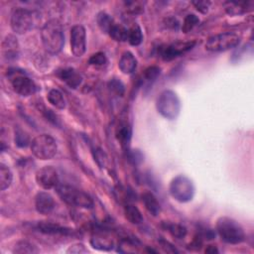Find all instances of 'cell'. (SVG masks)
Returning a JSON list of instances; mask_svg holds the SVG:
<instances>
[{
    "label": "cell",
    "instance_id": "obj_25",
    "mask_svg": "<svg viewBox=\"0 0 254 254\" xmlns=\"http://www.w3.org/2000/svg\"><path fill=\"white\" fill-rule=\"evenodd\" d=\"M13 180V175L10 169L3 163L0 164V189L1 190H5L8 189Z\"/></svg>",
    "mask_w": 254,
    "mask_h": 254
},
{
    "label": "cell",
    "instance_id": "obj_26",
    "mask_svg": "<svg viewBox=\"0 0 254 254\" xmlns=\"http://www.w3.org/2000/svg\"><path fill=\"white\" fill-rule=\"evenodd\" d=\"M130 45L132 46H139L143 41V34L141 28L137 24H133L128 29V39Z\"/></svg>",
    "mask_w": 254,
    "mask_h": 254
},
{
    "label": "cell",
    "instance_id": "obj_16",
    "mask_svg": "<svg viewBox=\"0 0 254 254\" xmlns=\"http://www.w3.org/2000/svg\"><path fill=\"white\" fill-rule=\"evenodd\" d=\"M225 12L230 16H238L245 14L246 12L250 11L253 7L252 1L247 2H233V1H227L223 3Z\"/></svg>",
    "mask_w": 254,
    "mask_h": 254
},
{
    "label": "cell",
    "instance_id": "obj_13",
    "mask_svg": "<svg viewBox=\"0 0 254 254\" xmlns=\"http://www.w3.org/2000/svg\"><path fill=\"white\" fill-rule=\"evenodd\" d=\"M55 200L53 196L46 191H40L35 197L36 210L44 215L50 214L55 208Z\"/></svg>",
    "mask_w": 254,
    "mask_h": 254
},
{
    "label": "cell",
    "instance_id": "obj_22",
    "mask_svg": "<svg viewBox=\"0 0 254 254\" xmlns=\"http://www.w3.org/2000/svg\"><path fill=\"white\" fill-rule=\"evenodd\" d=\"M124 214L126 219L132 224H141L144 220L139 208L133 204H126L124 206Z\"/></svg>",
    "mask_w": 254,
    "mask_h": 254
},
{
    "label": "cell",
    "instance_id": "obj_5",
    "mask_svg": "<svg viewBox=\"0 0 254 254\" xmlns=\"http://www.w3.org/2000/svg\"><path fill=\"white\" fill-rule=\"evenodd\" d=\"M157 110L165 118L174 120L178 117L181 110L180 99L177 94L171 90L166 89L162 91L157 98Z\"/></svg>",
    "mask_w": 254,
    "mask_h": 254
},
{
    "label": "cell",
    "instance_id": "obj_7",
    "mask_svg": "<svg viewBox=\"0 0 254 254\" xmlns=\"http://www.w3.org/2000/svg\"><path fill=\"white\" fill-rule=\"evenodd\" d=\"M240 42V37L231 32L210 36L205 42V50L209 52H224L235 48Z\"/></svg>",
    "mask_w": 254,
    "mask_h": 254
},
{
    "label": "cell",
    "instance_id": "obj_32",
    "mask_svg": "<svg viewBox=\"0 0 254 254\" xmlns=\"http://www.w3.org/2000/svg\"><path fill=\"white\" fill-rule=\"evenodd\" d=\"M106 63H107V58H106L105 54L102 52H97V53L93 54L88 60V64L90 65H94V66H102V65L106 64Z\"/></svg>",
    "mask_w": 254,
    "mask_h": 254
},
{
    "label": "cell",
    "instance_id": "obj_33",
    "mask_svg": "<svg viewBox=\"0 0 254 254\" xmlns=\"http://www.w3.org/2000/svg\"><path fill=\"white\" fill-rule=\"evenodd\" d=\"M108 88L112 93H114L117 96H122L125 91L124 84L116 78H113L108 82Z\"/></svg>",
    "mask_w": 254,
    "mask_h": 254
},
{
    "label": "cell",
    "instance_id": "obj_28",
    "mask_svg": "<svg viewBox=\"0 0 254 254\" xmlns=\"http://www.w3.org/2000/svg\"><path fill=\"white\" fill-rule=\"evenodd\" d=\"M165 228L178 239L184 238L187 234V228L179 223H166Z\"/></svg>",
    "mask_w": 254,
    "mask_h": 254
},
{
    "label": "cell",
    "instance_id": "obj_3",
    "mask_svg": "<svg viewBox=\"0 0 254 254\" xmlns=\"http://www.w3.org/2000/svg\"><path fill=\"white\" fill-rule=\"evenodd\" d=\"M40 16L37 11L26 8H16L11 15V29L16 34H26L37 26L41 18Z\"/></svg>",
    "mask_w": 254,
    "mask_h": 254
},
{
    "label": "cell",
    "instance_id": "obj_37",
    "mask_svg": "<svg viewBox=\"0 0 254 254\" xmlns=\"http://www.w3.org/2000/svg\"><path fill=\"white\" fill-rule=\"evenodd\" d=\"M86 252H88V250L81 243L72 244L66 250V253H71V254H81V253H86Z\"/></svg>",
    "mask_w": 254,
    "mask_h": 254
},
{
    "label": "cell",
    "instance_id": "obj_19",
    "mask_svg": "<svg viewBox=\"0 0 254 254\" xmlns=\"http://www.w3.org/2000/svg\"><path fill=\"white\" fill-rule=\"evenodd\" d=\"M38 229L46 234H70L72 230L63 227L57 223L49 221H41L38 223Z\"/></svg>",
    "mask_w": 254,
    "mask_h": 254
},
{
    "label": "cell",
    "instance_id": "obj_10",
    "mask_svg": "<svg viewBox=\"0 0 254 254\" xmlns=\"http://www.w3.org/2000/svg\"><path fill=\"white\" fill-rule=\"evenodd\" d=\"M10 80L13 90L21 96H30L37 90L35 82L29 76L23 73H14Z\"/></svg>",
    "mask_w": 254,
    "mask_h": 254
},
{
    "label": "cell",
    "instance_id": "obj_23",
    "mask_svg": "<svg viewBox=\"0 0 254 254\" xmlns=\"http://www.w3.org/2000/svg\"><path fill=\"white\" fill-rule=\"evenodd\" d=\"M96 22H97V25L99 27V29L105 33V34H109L111 28L114 26L115 22L113 20V18L105 13V12H99L97 14V17H96Z\"/></svg>",
    "mask_w": 254,
    "mask_h": 254
},
{
    "label": "cell",
    "instance_id": "obj_31",
    "mask_svg": "<svg viewBox=\"0 0 254 254\" xmlns=\"http://www.w3.org/2000/svg\"><path fill=\"white\" fill-rule=\"evenodd\" d=\"M161 73V67H159L158 65H151L148 66L144 72H143V78L146 81H154L157 79V77L160 75Z\"/></svg>",
    "mask_w": 254,
    "mask_h": 254
},
{
    "label": "cell",
    "instance_id": "obj_17",
    "mask_svg": "<svg viewBox=\"0 0 254 254\" xmlns=\"http://www.w3.org/2000/svg\"><path fill=\"white\" fill-rule=\"evenodd\" d=\"M137 66V60L135 56L129 52H124L118 62V67L124 74H131L135 71Z\"/></svg>",
    "mask_w": 254,
    "mask_h": 254
},
{
    "label": "cell",
    "instance_id": "obj_1",
    "mask_svg": "<svg viewBox=\"0 0 254 254\" xmlns=\"http://www.w3.org/2000/svg\"><path fill=\"white\" fill-rule=\"evenodd\" d=\"M41 39L43 46L48 53L52 55L60 53L64 43L62 24L56 19L49 20L42 27Z\"/></svg>",
    "mask_w": 254,
    "mask_h": 254
},
{
    "label": "cell",
    "instance_id": "obj_20",
    "mask_svg": "<svg viewBox=\"0 0 254 254\" xmlns=\"http://www.w3.org/2000/svg\"><path fill=\"white\" fill-rule=\"evenodd\" d=\"M132 135V129L127 121H121L116 129V137L120 141L122 147H128Z\"/></svg>",
    "mask_w": 254,
    "mask_h": 254
},
{
    "label": "cell",
    "instance_id": "obj_15",
    "mask_svg": "<svg viewBox=\"0 0 254 254\" xmlns=\"http://www.w3.org/2000/svg\"><path fill=\"white\" fill-rule=\"evenodd\" d=\"M59 77L70 88H76L82 81L81 75L72 67L63 68L58 73Z\"/></svg>",
    "mask_w": 254,
    "mask_h": 254
},
{
    "label": "cell",
    "instance_id": "obj_8",
    "mask_svg": "<svg viewBox=\"0 0 254 254\" xmlns=\"http://www.w3.org/2000/svg\"><path fill=\"white\" fill-rule=\"evenodd\" d=\"M169 191L174 199L180 202H187L191 200L194 193V188L189 178L181 175L172 180Z\"/></svg>",
    "mask_w": 254,
    "mask_h": 254
},
{
    "label": "cell",
    "instance_id": "obj_24",
    "mask_svg": "<svg viewBox=\"0 0 254 254\" xmlns=\"http://www.w3.org/2000/svg\"><path fill=\"white\" fill-rule=\"evenodd\" d=\"M49 102L57 109H64L65 107V100L63 93L58 89H51L47 95Z\"/></svg>",
    "mask_w": 254,
    "mask_h": 254
},
{
    "label": "cell",
    "instance_id": "obj_21",
    "mask_svg": "<svg viewBox=\"0 0 254 254\" xmlns=\"http://www.w3.org/2000/svg\"><path fill=\"white\" fill-rule=\"evenodd\" d=\"M18 48H19V45H18L17 39L11 35L7 36L2 43V49H3L4 56L7 57L8 59L15 58L17 56Z\"/></svg>",
    "mask_w": 254,
    "mask_h": 254
},
{
    "label": "cell",
    "instance_id": "obj_30",
    "mask_svg": "<svg viewBox=\"0 0 254 254\" xmlns=\"http://www.w3.org/2000/svg\"><path fill=\"white\" fill-rule=\"evenodd\" d=\"M199 24V19L194 14H189L185 17L183 25H182V31L183 33H189L190 32L195 26Z\"/></svg>",
    "mask_w": 254,
    "mask_h": 254
},
{
    "label": "cell",
    "instance_id": "obj_14",
    "mask_svg": "<svg viewBox=\"0 0 254 254\" xmlns=\"http://www.w3.org/2000/svg\"><path fill=\"white\" fill-rule=\"evenodd\" d=\"M90 244L95 249L109 251L114 247V240L108 232L97 231L91 236Z\"/></svg>",
    "mask_w": 254,
    "mask_h": 254
},
{
    "label": "cell",
    "instance_id": "obj_9",
    "mask_svg": "<svg viewBox=\"0 0 254 254\" xmlns=\"http://www.w3.org/2000/svg\"><path fill=\"white\" fill-rule=\"evenodd\" d=\"M86 50V33L81 25H74L70 30V51L73 56L81 57Z\"/></svg>",
    "mask_w": 254,
    "mask_h": 254
},
{
    "label": "cell",
    "instance_id": "obj_18",
    "mask_svg": "<svg viewBox=\"0 0 254 254\" xmlns=\"http://www.w3.org/2000/svg\"><path fill=\"white\" fill-rule=\"evenodd\" d=\"M141 201L144 204L145 208L153 216H157L161 212V205L157 197L152 191H144L141 194Z\"/></svg>",
    "mask_w": 254,
    "mask_h": 254
},
{
    "label": "cell",
    "instance_id": "obj_29",
    "mask_svg": "<svg viewBox=\"0 0 254 254\" xmlns=\"http://www.w3.org/2000/svg\"><path fill=\"white\" fill-rule=\"evenodd\" d=\"M39 250L36 248V246L28 241L22 240L16 243L13 252L14 253H19V254H23V253H37Z\"/></svg>",
    "mask_w": 254,
    "mask_h": 254
},
{
    "label": "cell",
    "instance_id": "obj_39",
    "mask_svg": "<svg viewBox=\"0 0 254 254\" xmlns=\"http://www.w3.org/2000/svg\"><path fill=\"white\" fill-rule=\"evenodd\" d=\"M218 250L216 249V247L214 246H208L206 249H205V253H217Z\"/></svg>",
    "mask_w": 254,
    "mask_h": 254
},
{
    "label": "cell",
    "instance_id": "obj_12",
    "mask_svg": "<svg viewBox=\"0 0 254 254\" xmlns=\"http://www.w3.org/2000/svg\"><path fill=\"white\" fill-rule=\"evenodd\" d=\"M36 182L44 190H51L59 186V176L52 166H45L37 171Z\"/></svg>",
    "mask_w": 254,
    "mask_h": 254
},
{
    "label": "cell",
    "instance_id": "obj_36",
    "mask_svg": "<svg viewBox=\"0 0 254 254\" xmlns=\"http://www.w3.org/2000/svg\"><path fill=\"white\" fill-rule=\"evenodd\" d=\"M191 4L195 7V9L198 12H200L202 14L207 13L208 8L210 6V2L209 1H192Z\"/></svg>",
    "mask_w": 254,
    "mask_h": 254
},
{
    "label": "cell",
    "instance_id": "obj_27",
    "mask_svg": "<svg viewBox=\"0 0 254 254\" xmlns=\"http://www.w3.org/2000/svg\"><path fill=\"white\" fill-rule=\"evenodd\" d=\"M108 35L117 42H125L128 39V29H126L123 25L115 23Z\"/></svg>",
    "mask_w": 254,
    "mask_h": 254
},
{
    "label": "cell",
    "instance_id": "obj_38",
    "mask_svg": "<svg viewBox=\"0 0 254 254\" xmlns=\"http://www.w3.org/2000/svg\"><path fill=\"white\" fill-rule=\"evenodd\" d=\"M94 158H95V160H96V162H97V164L102 168H104L105 167V164H106V155L104 154V152H102V150H100V149H98V150H96L95 151V155H94Z\"/></svg>",
    "mask_w": 254,
    "mask_h": 254
},
{
    "label": "cell",
    "instance_id": "obj_11",
    "mask_svg": "<svg viewBox=\"0 0 254 254\" xmlns=\"http://www.w3.org/2000/svg\"><path fill=\"white\" fill-rule=\"evenodd\" d=\"M195 45L194 41L190 42H176L170 45H167L160 49L161 58L164 61H172L181 55L187 53L188 51L191 50Z\"/></svg>",
    "mask_w": 254,
    "mask_h": 254
},
{
    "label": "cell",
    "instance_id": "obj_2",
    "mask_svg": "<svg viewBox=\"0 0 254 254\" xmlns=\"http://www.w3.org/2000/svg\"><path fill=\"white\" fill-rule=\"evenodd\" d=\"M216 231L221 240L229 244H239L246 237L242 226L228 216H221L217 219Z\"/></svg>",
    "mask_w": 254,
    "mask_h": 254
},
{
    "label": "cell",
    "instance_id": "obj_6",
    "mask_svg": "<svg viewBox=\"0 0 254 254\" xmlns=\"http://www.w3.org/2000/svg\"><path fill=\"white\" fill-rule=\"evenodd\" d=\"M32 154L40 160H51L57 153L58 145L56 140L49 134L36 136L30 144Z\"/></svg>",
    "mask_w": 254,
    "mask_h": 254
},
{
    "label": "cell",
    "instance_id": "obj_35",
    "mask_svg": "<svg viewBox=\"0 0 254 254\" xmlns=\"http://www.w3.org/2000/svg\"><path fill=\"white\" fill-rule=\"evenodd\" d=\"M15 142L16 144L19 146V147H26L29 143L31 144V142L29 141V136L21 131V130H18L16 132V135H15Z\"/></svg>",
    "mask_w": 254,
    "mask_h": 254
},
{
    "label": "cell",
    "instance_id": "obj_34",
    "mask_svg": "<svg viewBox=\"0 0 254 254\" xmlns=\"http://www.w3.org/2000/svg\"><path fill=\"white\" fill-rule=\"evenodd\" d=\"M125 9L128 13L130 14H139L143 12V3L138 2V1H130V2H125Z\"/></svg>",
    "mask_w": 254,
    "mask_h": 254
},
{
    "label": "cell",
    "instance_id": "obj_4",
    "mask_svg": "<svg viewBox=\"0 0 254 254\" xmlns=\"http://www.w3.org/2000/svg\"><path fill=\"white\" fill-rule=\"evenodd\" d=\"M57 193L61 199L70 206L80 208H91L93 206L92 198L83 190L67 185H60L57 187Z\"/></svg>",
    "mask_w": 254,
    "mask_h": 254
}]
</instances>
